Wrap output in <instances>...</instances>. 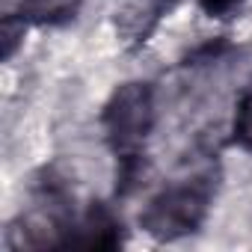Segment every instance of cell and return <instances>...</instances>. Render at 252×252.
Segmentation results:
<instances>
[{"instance_id": "2", "label": "cell", "mask_w": 252, "mask_h": 252, "mask_svg": "<svg viewBox=\"0 0 252 252\" xmlns=\"http://www.w3.org/2000/svg\"><path fill=\"white\" fill-rule=\"evenodd\" d=\"M214 181L217 178L211 172H199L193 178H181V181L163 187L140 214L143 231L160 243L196 234L208 220L214 190H217Z\"/></svg>"}, {"instance_id": "4", "label": "cell", "mask_w": 252, "mask_h": 252, "mask_svg": "<svg viewBox=\"0 0 252 252\" xmlns=\"http://www.w3.org/2000/svg\"><path fill=\"white\" fill-rule=\"evenodd\" d=\"M122 243H125L122 222L101 202H92L74 220V228L68 237V246H74V249H116Z\"/></svg>"}, {"instance_id": "3", "label": "cell", "mask_w": 252, "mask_h": 252, "mask_svg": "<svg viewBox=\"0 0 252 252\" xmlns=\"http://www.w3.org/2000/svg\"><path fill=\"white\" fill-rule=\"evenodd\" d=\"M178 0H128L116 12V36L125 51L143 48L152 33L160 27V21L175 9Z\"/></svg>"}, {"instance_id": "7", "label": "cell", "mask_w": 252, "mask_h": 252, "mask_svg": "<svg viewBox=\"0 0 252 252\" xmlns=\"http://www.w3.org/2000/svg\"><path fill=\"white\" fill-rule=\"evenodd\" d=\"M243 0H199V6L211 15V18H225L228 12H234Z\"/></svg>"}, {"instance_id": "5", "label": "cell", "mask_w": 252, "mask_h": 252, "mask_svg": "<svg viewBox=\"0 0 252 252\" xmlns=\"http://www.w3.org/2000/svg\"><path fill=\"white\" fill-rule=\"evenodd\" d=\"M83 0H21L18 3V18L24 24H39V27H57L71 21L80 12Z\"/></svg>"}, {"instance_id": "6", "label": "cell", "mask_w": 252, "mask_h": 252, "mask_svg": "<svg viewBox=\"0 0 252 252\" xmlns=\"http://www.w3.org/2000/svg\"><path fill=\"white\" fill-rule=\"evenodd\" d=\"M231 137H234V143H237L243 152L252 155V92L243 95V101H240V107H237V113H234Z\"/></svg>"}, {"instance_id": "1", "label": "cell", "mask_w": 252, "mask_h": 252, "mask_svg": "<svg viewBox=\"0 0 252 252\" xmlns=\"http://www.w3.org/2000/svg\"><path fill=\"white\" fill-rule=\"evenodd\" d=\"M158 110H155V89L146 80H128L113 89L101 110V128L107 137L110 152L119 160V193H128L137 172L140 155L155 131Z\"/></svg>"}]
</instances>
